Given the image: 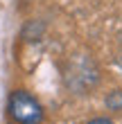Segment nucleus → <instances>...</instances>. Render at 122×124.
Listing matches in <instances>:
<instances>
[{
  "label": "nucleus",
  "mask_w": 122,
  "mask_h": 124,
  "mask_svg": "<svg viewBox=\"0 0 122 124\" xmlns=\"http://www.w3.org/2000/svg\"><path fill=\"white\" fill-rule=\"evenodd\" d=\"M104 104H106V108H111V111H122V90L109 93L106 99H104Z\"/></svg>",
  "instance_id": "2"
},
{
  "label": "nucleus",
  "mask_w": 122,
  "mask_h": 124,
  "mask_svg": "<svg viewBox=\"0 0 122 124\" xmlns=\"http://www.w3.org/2000/svg\"><path fill=\"white\" fill-rule=\"evenodd\" d=\"M88 124H113L111 120H106V117H95V120H90Z\"/></svg>",
  "instance_id": "3"
},
{
  "label": "nucleus",
  "mask_w": 122,
  "mask_h": 124,
  "mask_svg": "<svg viewBox=\"0 0 122 124\" xmlns=\"http://www.w3.org/2000/svg\"><path fill=\"white\" fill-rule=\"evenodd\" d=\"M7 111H9L11 120H16L18 124H39L43 120V106L27 90H14L9 95Z\"/></svg>",
  "instance_id": "1"
}]
</instances>
